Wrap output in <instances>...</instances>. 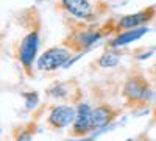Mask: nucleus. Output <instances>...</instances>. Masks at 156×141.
<instances>
[{
    "mask_svg": "<svg viewBox=\"0 0 156 141\" xmlns=\"http://www.w3.org/2000/svg\"><path fill=\"white\" fill-rule=\"evenodd\" d=\"M117 63H119V55L115 54H105L98 60V65L103 68H114Z\"/></svg>",
    "mask_w": 156,
    "mask_h": 141,
    "instance_id": "9b49d317",
    "label": "nucleus"
},
{
    "mask_svg": "<svg viewBox=\"0 0 156 141\" xmlns=\"http://www.w3.org/2000/svg\"><path fill=\"white\" fill-rule=\"evenodd\" d=\"M115 116V111L109 105H98L92 110V124L94 129H100V127L109 124Z\"/></svg>",
    "mask_w": 156,
    "mask_h": 141,
    "instance_id": "6e6552de",
    "label": "nucleus"
},
{
    "mask_svg": "<svg viewBox=\"0 0 156 141\" xmlns=\"http://www.w3.org/2000/svg\"><path fill=\"white\" fill-rule=\"evenodd\" d=\"M61 2L70 14L80 19H86L92 16V6H90L87 0H61Z\"/></svg>",
    "mask_w": 156,
    "mask_h": 141,
    "instance_id": "39448f33",
    "label": "nucleus"
},
{
    "mask_svg": "<svg viewBox=\"0 0 156 141\" xmlns=\"http://www.w3.org/2000/svg\"><path fill=\"white\" fill-rule=\"evenodd\" d=\"M75 118H76V114H75V110L72 107L59 105V107L53 108V111L50 113V116L47 118V122L51 129H62V127L73 122Z\"/></svg>",
    "mask_w": 156,
    "mask_h": 141,
    "instance_id": "f03ea898",
    "label": "nucleus"
},
{
    "mask_svg": "<svg viewBox=\"0 0 156 141\" xmlns=\"http://www.w3.org/2000/svg\"><path fill=\"white\" fill-rule=\"evenodd\" d=\"M98 33H94V32H81V33H78L76 35V49H83V47H87L90 46L92 43H95L98 39Z\"/></svg>",
    "mask_w": 156,
    "mask_h": 141,
    "instance_id": "9d476101",
    "label": "nucleus"
},
{
    "mask_svg": "<svg viewBox=\"0 0 156 141\" xmlns=\"http://www.w3.org/2000/svg\"><path fill=\"white\" fill-rule=\"evenodd\" d=\"M147 30L145 28H137V30H128L126 33L120 35L117 39H114V46H122V44H126V43H131L134 39H137V38H140L142 35H144Z\"/></svg>",
    "mask_w": 156,
    "mask_h": 141,
    "instance_id": "1a4fd4ad",
    "label": "nucleus"
},
{
    "mask_svg": "<svg viewBox=\"0 0 156 141\" xmlns=\"http://www.w3.org/2000/svg\"><path fill=\"white\" fill-rule=\"evenodd\" d=\"M151 16H153V9H151V8H148V9H145V11H140V13H136V14L125 16V17H122L120 22H119V28H122V30L134 28V27H137V25L150 20Z\"/></svg>",
    "mask_w": 156,
    "mask_h": 141,
    "instance_id": "0eeeda50",
    "label": "nucleus"
},
{
    "mask_svg": "<svg viewBox=\"0 0 156 141\" xmlns=\"http://www.w3.org/2000/svg\"><path fill=\"white\" fill-rule=\"evenodd\" d=\"M36 47H37V36H36V33H31V35H28L27 38H25L22 46H20L19 58L23 63V66L28 68L31 65L34 52H36Z\"/></svg>",
    "mask_w": 156,
    "mask_h": 141,
    "instance_id": "423d86ee",
    "label": "nucleus"
},
{
    "mask_svg": "<svg viewBox=\"0 0 156 141\" xmlns=\"http://www.w3.org/2000/svg\"><path fill=\"white\" fill-rule=\"evenodd\" d=\"M147 83L144 79H140V77H133V79H129L123 88V94L133 102H139V100H144V97L147 96Z\"/></svg>",
    "mask_w": 156,
    "mask_h": 141,
    "instance_id": "20e7f679",
    "label": "nucleus"
},
{
    "mask_svg": "<svg viewBox=\"0 0 156 141\" xmlns=\"http://www.w3.org/2000/svg\"><path fill=\"white\" fill-rule=\"evenodd\" d=\"M17 141H33V139H31V135H30V133H22V135L17 138Z\"/></svg>",
    "mask_w": 156,
    "mask_h": 141,
    "instance_id": "f8f14e48",
    "label": "nucleus"
},
{
    "mask_svg": "<svg viewBox=\"0 0 156 141\" xmlns=\"http://www.w3.org/2000/svg\"><path fill=\"white\" fill-rule=\"evenodd\" d=\"M70 54L69 50L61 49V47H55L50 49L47 52H44L37 60V68L41 71H53L59 66H62L64 63L69 60Z\"/></svg>",
    "mask_w": 156,
    "mask_h": 141,
    "instance_id": "f257e3e1",
    "label": "nucleus"
},
{
    "mask_svg": "<svg viewBox=\"0 0 156 141\" xmlns=\"http://www.w3.org/2000/svg\"><path fill=\"white\" fill-rule=\"evenodd\" d=\"M92 129H94V124H92V110H90L87 105H80L70 133L72 135H86L87 132H90Z\"/></svg>",
    "mask_w": 156,
    "mask_h": 141,
    "instance_id": "7ed1b4c3",
    "label": "nucleus"
}]
</instances>
